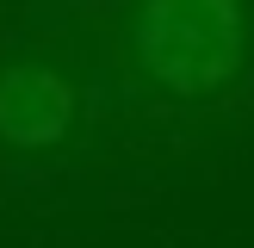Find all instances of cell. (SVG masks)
Returning a JSON list of instances; mask_svg holds the SVG:
<instances>
[{
  "label": "cell",
  "instance_id": "6da1fadb",
  "mask_svg": "<svg viewBox=\"0 0 254 248\" xmlns=\"http://www.w3.org/2000/svg\"><path fill=\"white\" fill-rule=\"evenodd\" d=\"M136 68L174 99H211L248 62L242 0H143L130 19Z\"/></svg>",
  "mask_w": 254,
  "mask_h": 248
},
{
  "label": "cell",
  "instance_id": "7a4b0ae2",
  "mask_svg": "<svg viewBox=\"0 0 254 248\" xmlns=\"http://www.w3.org/2000/svg\"><path fill=\"white\" fill-rule=\"evenodd\" d=\"M74 130V87L50 62L0 68V143L6 149H56Z\"/></svg>",
  "mask_w": 254,
  "mask_h": 248
}]
</instances>
